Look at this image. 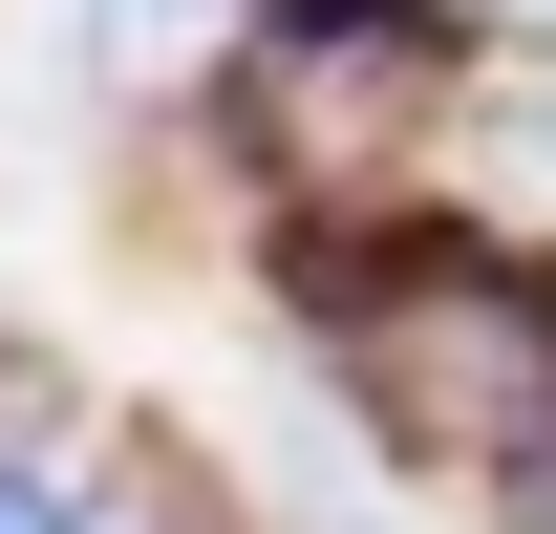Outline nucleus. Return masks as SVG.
Masks as SVG:
<instances>
[{"label": "nucleus", "mask_w": 556, "mask_h": 534, "mask_svg": "<svg viewBox=\"0 0 556 534\" xmlns=\"http://www.w3.org/2000/svg\"><path fill=\"white\" fill-rule=\"evenodd\" d=\"M300 300H321L364 428L407 470H471V492H535L556 470V257L407 236V257H343V278H300Z\"/></svg>", "instance_id": "1"}, {"label": "nucleus", "mask_w": 556, "mask_h": 534, "mask_svg": "<svg viewBox=\"0 0 556 534\" xmlns=\"http://www.w3.org/2000/svg\"><path fill=\"white\" fill-rule=\"evenodd\" d=\"M407 86H428L407 0H300L278 65H257V107H278V150H364V129H407Z\"/></svg>", "instance_id": "2"}, {"label": "nucleus", "mask_w": 556, "mask_h": 534, "mask_svg": "<svg viewBox=\"0 0 556 534\" xmlns=\"http://www.w3.org/2000/svg\"><path fill=\"white\" fill-rule=\"evenodd\" d=\"M214 43V0H108V86H172Z\"/></svg>", "instance_id": "3"}, {"label": "nucleus", "mask_w": 556, "mask_h": 534, "mask_svg": "<svg viewBox=\"0 0 556 534\" xmlns=\"http://www.w3.org/2000/svg\"><path fill=\"white\" fill-rule=\"evenodd\" d=\"M514 150H535V171H556V107H514Z\"/></svg>", "instance_id": "4"}, {"label": "nucleus", "mask_w": 556, "mask_h": 534, "mask_svg": "<svg viewBox=\"0 0 556 534\" xmlns=\"http://www.w3.org/2000/svg\"><path fill=\"white\" fill-rule=\"evenodd\" d=\"M492 22H556V0H492Z\"/></svg>", "instance_id": "5"}]
</instances>
